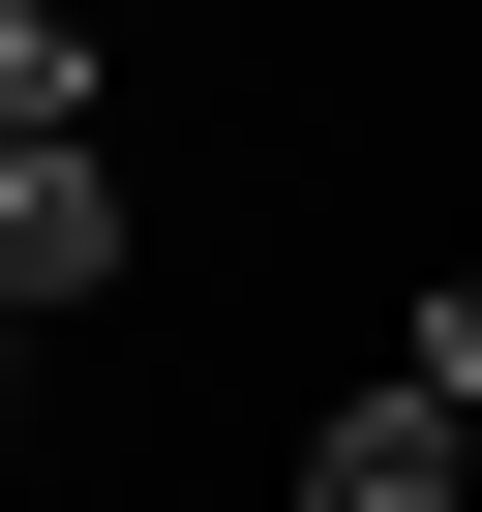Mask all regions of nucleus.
<instances>
[{
  "instance_id": "obj_1",
  "label": "nucleus",
  "mask_w": 482,
  "mask_h": 512,
  "mask_svg": "<svg viewBox=\"0 0 482 512\" xmlns=\"http://www.w3.org/2000/svg\"><path fill=\"white\" fill-rule=\"evenodd\" d=\"M272 482H302V512H482V422H452V392H392V362H362V392H332V422H302V452H272Z\"/></svg>"
},
{
  "instance_id": "obj_2",
  "label": "nucleus",
  "mask_w": 482,
  "mask_h": 512,
  "mask_svg": "<svg viewBox=\"0 0 482 512\" xmlns=\"http://www.w3.org/2000/svg\"><path fill=\"white\" fill-rule=\"evenodd\" d=\"M121 272H151V211H121V151H0V302L61 332V302H121Z\"/></svg>"
},
{
  "instance_id": "obj_3",
  "label": "nucleus",
  "mask_w": 482,
  "mask_h": 512,
  "mask_svg": "<svg viewBox=\"0 0 482 512\" xmlns=\"http://www.w3.org/2000/svg\"><path fill=\"white\" fill-rule=\"evenodd\" d=\"M0 151H121V31H61V0H0Z\"/></svg>"
},
{
  "instance_id": "obj_4",
  "label": "nucleus",
  "mask_w": 482,
  "mask_h": 512,
  "mask_svg": "<svg viewBox=\"0 0 482 512\" xmlns=\"http://www.w3.org/2000/svg\"><path fill=\"white\" fill-rule=\"evenodd\" d=\"M392 392H452V422H482V272H422V302H392Z\"/></svg>"
}]
</instances>
